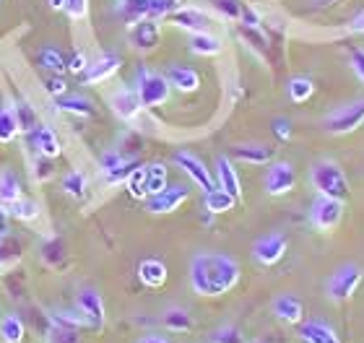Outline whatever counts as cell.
<instances>
[{"instance_id": "cell-1", "label": "cell", "mask_w": 364, "mask_h": 343, "mask_svg": "<svg viewBox=\"0 0 364 343\" xmlns=\"http://www.w3.org/2000/svg\"><path fill=\"white\" fill-rule=\"evenodd\" d=\"M240 263L227 252H198L190 260V286L198 297H224L240 283Z\"/></svg>"}, {"instance_id": "cell-2", "label": "cell", "mask_w": 364, "mask_h": 343, "mask_svg": "<svg viewBox=\"0 0 364 343\" xmlns=\"http://www.w3.org/2000/svg\"><path fill=\"white\" fill-rule=\"evenodd\" d=\"M310 183L318 190V195H328V198H338V200L349 198V177L331 159H320L312 164Z\"/></svg>"}, {"instance_id": "cell-3", "label": "cell", "mask_w": 364, "mask_h": 343, "mask_svg": "<svg viewBox=\"0 0 364 343\" xmlns=\"http://www.w3.org/2000/svg\"><path fill=\"white\" fill-rule=\"evenodd\" d=\"M364 281V268L357 266V263H346L336 271L331 278H328V299L336 302V305H341V302H349L357 289L362 286Z\"/></svg>"}, {"instance_id": "cell-4", "label": "cell", "mask_w": 364, "mask_h": 343, "mask_svg": "<svg viewBox=\"0 0 364 343\" xmlns=\"http://www.w3.org/2000/svg\"><path fill=\"white\" fill-rule=\"evenodd\" d=\"M364 125V99H354L343 107H336L333 112L326 114L323 128L328 136H349Z\"/></svg>"}, {"instance_id": "cell-5", "label": "cell", "mask_w": 364, "mask_h": 343, "mask_svg": "<svg viewBox=\"0 0 364 343\" xmlns=\"http://www.w3.org/2000/svg\"><path fill=\"white\" fill-rule=\"evenodd\" d=\"M136 92H138V97H141V104H144V107H161V104L169 99L172 86H169L167 76L141 68L136 76Z\"/></svg>"}, {"instance_id": "cell-6", "label": "cell", "mask_w": 364, "mask_h": 343, "mask_svg": "<svg viewBox=\"0 0 364 343\" xmlns=\"http://www.w3.org/2000/svg\"><path fill=\"white\" fill-rule=\"evenodd\" d=\"M310 222L318 232H336L338 224L343 222V200L328 198V195H318L310 206Z\"/></svg>"}, {"instance_id": "cell-7", "label": "cell", "mask_w": 364, "mask_h": 343, "mask_svg": "<svg viewBox=\"0 0 364 343\" xmlns=\"http://www.w3.org/2000/svg\"><path fill=\"white\" fill-rule=\"evenodd\" d=\"M289 252V239L281 232H271V234L260 236L258 242L252 244V258L258 260L260 266H276L284 260V255Z\"/></svg>"}, {"instance_id": "cell-8", "label": "cell", "mask_w": 364, "mask_h": 343, "mask_svg": "<svg viewBox=\"0 0 364 343\" xmlns=\"http://www.w3.org/2000/svg\"><path fill=\"white\" fill-rule=\"evenodd\" d=\"M76 310L81 312L84 317L86 328L91 330H102L107 322V315H105V302L99 297L97 289H81L76 294Z\"/></svg>"}, {"instance_id": "cell-9", "label": "cell", "mask_w": 364, "mask_h": 343, "mask_svg": "<svg viewBox=\"0 0 364 343\" xmlns=\"http://www.w3.org/2000/svg\"><path fill=\"white\" fill-rule=\"evenodd\" d=\"M263 185H266V192L271 195V198L289 195V192L294 190V185H296L294 167H291L289 161H276V164H271V167H268Z\"/></svg>"}, {"instance_id": "cell-10", "label": "cell", "mask_w": 364, "mask_h": 343, "mask_svg": "<svg viewBox=\"0 0 364 343\" xmlns=\"http://www.w3.org/2000/svg\"><path fill=\"white\" fill-rule=\"evenodd\" d=\"M138 167L136 159H128L122 156L120 151H107L102 159H99V169H102V177H105L107 185H120L128 180V175Z\"/></svg>"}, {"instance_id": "cell-11", "label": "cell", "mask_w": 364, "mask_h": 343, "mask_svg": "<svg viewBox=\"0 0 364 343\" xmlns=\"http://www.w3.org/2000/svg\"><path fill=\"white\" fill-rule=\"evenodd\" d=\"M109 107H112V112L120 117L122 122H133L141 114V109H144V104H141V97H138L136 86L130 89V86H120V89H114L112 94H109Z\"/></svg>"}, {"instance_id": "cell-12", "label": "cell", "mask_w": 364, "mask_h": 343, "mask_svg": "<svg viewBox=\"0 0 364 343\" xmlns=\"http://www.w3.org/2000/svg\"><path fill=\"white\" fill-rule=\"evenodd\" d=\"M175 164L185 172V175L193 180V183L200 187L203 192L213 190L216 187V180H213V175L205 169V164L200 159H198L196 153H190V151H177L175 153Z\"/></svg>"}, {"instance_id": "cell-13", "label": "cell", "mask_w": 364, "mask_h": 343, "mask_svg": "<svg viewBox=\"0 0 364 343\" xmlns=\"http://www.w3.org/2000/svg\"><path fill=\"white\" fill-rule=\"evenodd\" d=\"M188 198L190 190L185 185H172V187H164L151 198H146V211H151V214H175Z\"/></svg>"}, {"instance_id": "cell-14", "label": "cell", "mask_w": 364, "mask_h": 343, "mask_svg": "<svg viewBox=\"0 0 364 343\" xmlns=\"http://www.w3.org/2000/svg\"><path fill=\"white\" fill-rule=\"evenodd\" d=\"M31 138V146H34V151L39 156H45V159H58L63 153V141L60 136L55 133V128H50L47 122H39L37 128L29 133Z\"/></svg>"}, {"instance_id": "cell-15", "label": "cell", "mask_w": 364, "mask_h": 343, "mask_svg": "<svg viewBox=\"0 0 364 343\" xmlns=\"http://www.w3.org/2000/svg\"><path fill=\"white\" fill-rule=\"evenodd\" d=\"M159 37H161V29L156 18H138L133 23V29H130V45L141 50V53H151L154 47L159 45Z\"/></svg>"}, {"instance_id": "cell-16", "label": "cell", "mask_w": 364, "mask_h": 343, "mask_svg": "<svg viewBox=\"0 0 364 343\" xmlns=\"http://www.w3.org/2000/svg\"><path fill=\"white\" fill-rule=\"evenodd\" d=\"M120 70V55L117 53H105L99 55L97 60L89 62V68L84 70V84H102V81H107V78H112L114 73Z\"/></svg>"}, {"instance_id": "cell-17", "label": "cell", "mask_w": 364, "mask_h": 343, "mask_svg": "<svg viewBox=\"0 0 364 343\" xmlns=\"http://www.w3.org/2000/svg\"><path fill=\"white\" fill-rule=\"evenodd\" d=\"M273 315L287 325H299L304 322V302L294 294H279L273 299Z\"/></svg>"}, {"instance_id": "cell-18", "label": "cell", "mask_w": 364, "mask_h": 343, "mask_svg": "<svg viewBox=\"0 0 364 343\" xmlns=\"http://www.w3.org/2000/svg\"><path fill=\"white\" fill-rule=\"evenodd\" d=\"M299 341L302 343H343L341 336L323 320L299 322Z\"/></svg>"}, {"instance_id": "cell-19", "label": "cell", "mask_w": 364, "mask_h": 343, "mask_svg": "<svg viewBox=\"0 0 364 343\" xmlns=\"http://www.w3.org/2000/svg\"><path fill=\"white\" fill-rule=\"evenodd\" d=\"M216 185H219L221 190L232 192L237 200L242 198V183H240V175H237V169L229 156H219L216 159Z\"/></svg>"}, {"instance_id": "cell-20", "label": "cell", "mask_w": 364, "mask_h": 343, "mask_svg": "<svg viewBox=\"0 0 364 343\" xmlns=\"http://www.w3.org/2000/svg\"><path fill=\"white\" fill-rule=\"evenodd\" d=\"M138 281L149 289H159L167 283V266L156 258H146L138 263Z\"/></svg>"}, {"instance_id": "cell-21", "label": "cell", "mask_w": 364, "mask_h": 343, "mask_svg": "<svg viewBox=\"0 0 364 343\" xmlns=\"http://www.w3.org/2000/svg\"><path fill=\"white\" fill-rule=\"evenodd\" d=\"M172 23L180 26V29H188L190 34H198V31H208L211 18L203 11H198V8H180V11L172 13Z\"/></svg>"}, {"instance_id": "cell-22", "label": "cell", "mask_w": 364, "mask_h": 343, "mask_svg": "<svg viewBox=\"0 0 364 343\" xmlns=\"http://www.w3.org/2000/svg\"><path fill=\"white\" fill-rule=\"evenodd\" d=\"M237 161H242V164H255V167H263L268 164L273 156V148L266 143H240L232 148Z\"/></svg>"}, {"instance_id": "cell-23", "label": "cell", "mask_w": 364, "mask_h": 343, "mask_svg": "<svg viewBox=\"0 0 364 343\" xmlns=\"http://www.w3.org/2000/svg\"><path fill=\"white\" fill-rule=\"evenodd\" d=\"M167 81H169V86H175L177 92H182V94H193V92H198V86H200L198 70L188 68V65H172V68L167 70Z\"/></svg>"}, {"instance_id": "cell-24", "label": "cell", "mask_w": 364, "mask_h": 343, "mask_svg": "<svg viewBox=\"0 0 364 343\" xmlns=\"http://www.w3.org/2000/svg\"><path fill=\"white\" fill-rule=\"evenodd\" d=\"M55 107L63 114H76V117H91L94 114V102L81 97V94H65L55 99Z\"/></svg>"}, {"instance_id": "cell-25", "label": "cell", "mask_w": 364, "mask_h": 343, "mask_svg": "<svg viewBox=\"0 0 364 343\" xmlns=\"http://www.w3.org/2000/svg\"><path fill=\"white\" fill-rule=\"evenodd\" d=\"M161 325L169 330V333H188V330L196 328V320H193V315L188 310H182V307H167L164 312H161Z\"/></svg>"}, {"instance_id": "cell-26", "label": "cell", "mask_w": 364, "mask_h": 343, "mask_svg": "<svg viewBox=\"0 0 364 343\" xmlns=\"http://www.w3.org/2000/svg\"><path fill=\"white\" fill-rule=\"evenodd\" d=\"M203 206L208 214H229L232 208L237 206V198L232 195V192L221 190V187H213V190L203 192Z\"/></svg>"}, {"instance_id": "cell-27", "label": "cell", "mask_w": 364, "mask_h": 343, "mask_svg": "<svg viewBox=\"0 0 364 343\" xmlns=\"http://www.w3.org/2000/svg\"><path fill=\"white\" fill-rule=\"evenodd\" d=\"M23 198L21 195V183H18V177L6 169V172H0V206L8 208L14 206L16 200Z\"/></svg>"}, {"instance_id": "cell-28", "label": "cell", "mask_w": 364, "mask_h": 343, "mask_svg": "<svg viewBox=\"0 0 364 343\" xmlns=\"http://www.w3.org/2000/svg\"><path fill=\"white\" fill-rule=\"evenodd\" d=\"M26 338V325L18 315H6L0 320V341L3 343H23Z\"/></svg>"}, {"instance_id": "cell-29", "label": "cell", "mask_w": 364, "mask_h": 343, "mask_svg": "<svg viewBox=\"0 0 364 343\" xmlns=\"http://www.w3.org/2000/svg\"><path fill=\"white\" fill-rule=\"evenodd\" d=\"M190 53L203 55V58H213L221 53V39L208 34V31H198L190 37Z\"/></svg>"}, {"instance_id": "cell-30", "label": "cell", "mask_w": 364, "mask_h": 343, "mask_svg": "<svg viewBox=\"0 0 364 343\" xmlns=\"http://www.w3.org/2000/svg\"><path fill=\"white\" fill-rule=\"evenodd\" d=\"M164 187H167V167L159 164V161L146 164V192H149V198L161 192Z\"/></svg>"}, {"instance_id": "cell-31", "label": "cell", "mask_w": 364, "mask_h": 343, "mask_svg": "<svg viewBox=\"0 0 364 343\" xmlns=\"http://www.w3.org/2000/svg\"><path fill=\"white\" fill-rule=\"evenodd\" d=\"M14 114H16V122H18V133H26V136H29L31 130H34L39 125L37 109L31 107V104L26 99H18V102H16Z\"/></svg>"}, {"instance_id": "cell-32", "label": "cell", "mask_w": 364, "mask_h": 343, "mask_svg": "<svg viewBox=\"0 0 364 343\" xmlns=\"http://www.w3.org/2000/svg\"><path fill=\"white\" fill-rule=\"evenodd\" d=\"M86 185H89V177L81 169H73V172H68V175L63 177V192L76 200H81L86 195Z\"/></svg>"}, {"instance_id": "cell-33", "label": "cell", "mask_w": 364, "mask_h": 343, "mask_svg": "<svg viewBox=\"0 0 364 343\" xmlns=\"http://www.w3.org/2000/svg\"><path fill=\"white\" fill-rule=\"evenodd\" d=\"M287 92H289V99L296 102V104H302V102H307L312 94H315V84H312V78H307V76H294L289 81Z\"/></svg>"}, {"instance_id": "cell-34", "label": "cell", "mask_w": 364, "mask_h": 343, "mask_svg": "<svg viewBox=\"0 0 364 343\" xmlns=\"http://www.w3.org/2000/svg\"><path fill=\"white\" fill-rule=\"evenodd\" d=\"M39 68L47 70V73H60L65 70V58H63L60 50H55V47H42L39 50Z\"/></svg>"}, {"instance_id": "cell-35", "label": "cell", "mask_w": 364, "mask_h": 343, "mask_svg": "<svg viewBox=\"0 0 364 343\" xmlns=\"http://www.w3.org/2000/svg\"><path fill=\"white\" fill-rule=\"evenodd\" d=\"M6 211H8V216H14L18 222H37L39 219L37 200H29V198H18L14 206H8Z\"/></svg>"}, {"instance_id": "cell-36", "label": "cell", "mask_w": 364, "mask_h": 343, "mask_svg": "<svg viewBox=\"0 0 364 343\" xmlns=\"http://www.w3.org/2000/svg\"><path fill=\"white\" fill-rule=\"evenodd\" d=\"M16 136H18V122H16L14 109L0 104V143H11Z\"/></svg>"}, {"instance_id": "cell-37", "label": "cell", "mask_w": 364, "mask_h": 343, "mask_svg": "<svg viewBox=\"0 0 364 343\" xmlns=\"http://www.w3.org/2000/svg\"><path fill=\"white\" fill-rule=\"evenodd\" d=\"M125 187H128L130 198H138V200L149 198V192H146V167L138 164V167L128 175V180H125Z\"/></svg>"}, {"instance_id": "cell-38", "label": "cell", "mask_w": 364, "mask_h": 343, "mask_svg": "<svg viewBox=\"0 0 364 343\" xmlns=\"http://www.w3.org/2000/svg\"><path fill=\"white\" fill-rule=\"evenodd\" d=\"M47 317H50V322H53V325H58V328H76V330H81L86 325L78 310H76V312H60V310H55V312H50Z\"/></svg>"}, {"instance_id": "cell-39", "label": "cell", "mask_w": 364, "mask_h": 343, "mask_svg": "<svg viewBox=\"0 0 364 343\" xmlns=\"http://www.w3.org/2000/svg\"><path fill=\"white\" fill-rule=\"evenodd\" d=\"M208 343H247L242 336V330L237 325H221L208 336Z\"/></svg>"}, {"instance_id": "cell-40", "label": "cell", "mask_w": 364, "mask_h": 343, "mask_svg": "<svg viewBox=\"0 0 364 343\" xmlns=\"http://www.w3.org/2000/svg\"><path fill=\"white\" fill-rule=\"evenodd\" d=\"M21 255V244L16 242L14 236L6 234L3 239H0V268H6L11 260H16Z\"/></svg>"}, {"instance_id": "cell-41", "label": "cell", "mask_w": 364, "mask_h": 343, "mask_svg": "<svg viewBox=\"0 0 364 343\" xmlns=\"http://www.w3.org/2000/svg\"><path fill=\"white\" fill-rule=\"evenodd\" d=\"M47 341L50 343H81L84 338H81V330H76V328H58V325H53Z\"/></svg>"}, {"instance_id": "cell-42", "label": "cell", "mask_w": 364, "mask_h": 343, "mask_svg": "<svg viewBox=\"0 0 364 343\" xmlns=\"http://www.w3.org/2000/svg\"><path fill=\"white\" fill-rule=\"evenodd\" d=\"M42 258H45L50 266H60L63 258H65V244H63V239H50V242L42 247Z\"/></svg>"}, {"instance_id": "cell-43", "label": "cell", "mask_w": 364, "mask_h": 343, "mask_svg": "<svg viewBox=\"0 0 364 343\" xmlns=\"http://www.w3.org/2000/svg\"><path fill=\"white\" fill-rule=\"evenodd\" d=\"M175 11H177V0H151V3H149V16H146V18L172 16Z\"/></svg>"}, {"instance_id": "cell-44", "label": "cell", "mask_w": 364, "mask_h": 343, "mask_svg": "<svg viewBox=\"0 0 364 343\" xmlns=\"http://www.w3.org/2000/svg\"><path fill=\"white\" fill-rule=\"evenodd\" d=\"M45 92L50 94L53 99H58V97H65L68 84H65V78H63L60 73H50V76L45 78Z\"/></svg>"}, {"instance_id": "cell-45", "label": "cell", "mask_w": 364, "mask_h": 343, "mask_svg": "<svg viewBox=\"0 0 364 343\" xmlns=\"http://www.w3.org/2000/svg\"><path fill=\"white\" fill-rule=\"evenodd\" d=\"M128 18H146L149 16V3L151 0H122Z\"/></svg>"}, {"instance_id": "cell-46", "label": "cell", "mask_w": 364, "mask_h": 343, "mask_svg": "<svg viewBox=\"0 0 364 343\" xmlns=\"http://www.w3.org/2000/svg\"><path fill=\"white\" fill-rule=\"evenodd\" d=\"M213 8L221 11L227 18H240V16H242V6H240V0H213Z\"/></svg>"}, {"instance_id": "cell-47", "label": "cell", "mask_w": 364, "mask_h": 343, "mask_svg": "<svg viewBox=\"0 0 364 343\" xmlns=\"http://www.w3.org/2000/svg\"><path fill=\"white\" fill-rule=\"evenodd\" d=\"M65 68H68L70 73L84 76V70L89 68V60H86V55L81 53V50H73V53H70V58L65 60Z\"/></svg>"}, {"instance_id": "cell-48", "label": "cell", "mask_w": 364, "mask_h": 343, "mask_svg": "<svg viewBox=\"0 0 364 343\" xmlns=\"http://www.w3.org/2000/svg\"><path fill=\"white\" fill-rule=\"evenodd\" d=\"M271 128H273V136L279 138V141H289L291 138V122L287 117H273Z\"/></svg>"}, {"instance_id": "cell-49", "label": "cell", "mask_w": 364, "mask_h": 343, "mask_svg": "<svg viewBox=\"0 0 364 343\" xmlns=\"http://www.w3.org/2000/svg\"><path fill=\"white\" fill-rule=\"evenodd\" d=\"M349 65H351V70H354V76L364 84V50H351Z\"/></svg>"}, {"instance_id": "cell-50", "label": "cell", "mask_w": 364, "mask_h": 343, "mask_svg": "<svg viewBox=\"0 0 364 343\" xmlns=\"http://www.w3.org/2000/svg\"><path fill=\"white\" fill-rule=\"evenodd\" d=\"M65 11H68L70 18H84L86 11H89V0H68Z\"/></svg>"}, {"instance_id": "cell-51", "label": "cell", "mask_w": 364, "mask_h": 343, "mask_svg": "<svg viewBox=\"0 0 364 343\" xmlns=\"http://www.w3.org/2000/svg\"><path fill=\"white\" fill-rule=\"evenodd\" d=\"M53 159H45V156H39V161H37V180H47V177L53 175V164H50Z\"/></svg>"}, {"instance_id": "cell-52", "label": "cell", "mask_w": 364, "mask_h": 343, "mask_svg": "<svg viewBox=\"0 0 364 343\" xmlns=\"http://www.w3.org/2000/svg\"><path fill=\"white\" fill-rule=\"evenodd\" d=\"M138 343H172L169 338L159 336V333H146V336L138 338Z\"/></svg>"}, {"instance_id": "cell-53", "label": "cell", "mask_w": 364, "mask_h": 343, "mask_svg": "<svg viewBox=\"0 0 364 343\" xmlns=\"http://www.w3.org/2000/svg\"><path fill=\"white\" fill-rule=\"evenodd\" d=\"M8 234V211L0 206V239Z\"/></svg>"}, {"instance_id": "cell-54", "label": "cell", "mask_w": 364, "mask_h": 343, "mask_svg": "<svg viewBox=\"0 0 364 343\" xmlns=\"http://www.w3.org/2000/svg\"><path fill=\"white\" fill-rule=\"evenodd\" d=\"M351 31H364V11L351 18Z\"/></svg>"}, {"instance_id": "cell-55", "label": "cell", "mask_w": 364, "mask_h": 343, "mask_svg": "<svg viewBox=\"0 0 364 343\" xmlns=\"http://www.w3.org/2000/svg\"><path fill=\"white\" fill-rule=\"evenodd\" d=\"M47 3H50L53 11H65V3H68V0H47Z\"/></svg>"}, {"instance_id": "cell-56", "label": "cell", "mask_w": 364, "mask_h": 343, "mask_svg": "<svg viewBox=\"0 0 364 343\" xmlns=\"http://www.w3.org/2000/svg\"><path fill=\"white\" fill-rule=\"evenodd\" d=\"M331 3H336V0H315V6H331Z\"/></svg>"}, {"instance_id": "cell-57", "label": "cell", "mask_w": 364, "mask_h": 343, "mask_svg": "<svg viewBox=\"0 0 364 343\" xmlns=\"http://www.w3.org/2000/svg\"><path fill=\"white\" fill-rule=\"evenodd\" d=\"M258 343H271V341H258Z\"/></svg>"}]
</instances>
